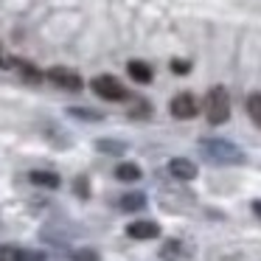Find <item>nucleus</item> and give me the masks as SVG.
I'll return each instance as SVG.
<instances>
[{"mask_svg": "<svg viewBox=\"0 0 261 261\" xmlns=\"http://www.w3.org/2000/svg\"><path fill=\"white\" fill-rule=\"evenodd\" d=\"M199 154L211 166H244L247 154L227 138H199Z\"/></svg>", "mask_w": 261, "mask_h": 261, "instance_id": "nucleus-1", "label": "nucleus"}, {"mask_svg": "<svg viewBox=\"0 0 261 261\" xmlns=\"http://www.w3.org/2000/svg\"><path fill=\"white\" fill-rule=\"evenodd\" d=\"M202 110H205V118H208V124H225L227 118H230V96H227V90L222 85L211 87L208 93H205V101H202Z\"/></svg>", "mask_w": 261, "mask_h": 261, "instance_id": "nucleus-2", "label": "nucleus"}, {"mask_svg": "<svg viewBox=\"0 0 261 261\" xmlns=\"http://www.w3.org/2000/svg\"><path fill=\"white\" fill-rule=\"evenodd\" d=\"M90 87L98 98H104V101H126V98H129L126 87L121 85L115 76H96V79L90 82Z\"/></svg>", "mask_w": 261, "mask_h": 261, "instance_id": "nucleus-3", "label": "nucleus"}, {"mask_svg": "<svg viewBox=\"0 0 261 261\" xmlns=\"http://www.w3.org/2000/svg\"><path fill=\"white\" fill-rule=\"evenodd\" d=\"M169 113L174 115V118H180V121L194 118V115L199 113V101H197V96H194V93H188V90L177 93V96L169 101Z\"/></svg>", "mask_w": 261, "mask_h": 261, "instance_id": "nucleus-4", "label": "nucleus"}, {"mask_svg": "<svg viewBox=\"0 0 261 261\" xmlns=\"http://www.w3.org/2000/svg\"><path fill=\"white\" fill-rule=\"evenodd\" d=\"M45 76H48V82H54L57 87L70 90V93H76V90H82V87H85L82 76L76 73V70H70V68H51Z\"/></svg>", "mask_w": 261, "mask_h": 261, "instance_id": "nucleus-5", "label": "nucleus"}, {"mask_svg": "<svg viewBox=\"0 0 261 261\" xmlns=\"http://www.w3.org/2000/svg\"><path fill=\"white\" fill-rule=\"evenodd\" d=\"M166 171H169L171 177H177V180H182V182L197 180V174H199L194 160H188V158H171L169 163H166Z\"/></svg>", "mask_w": 261, "mask_h": 261, "instance_id": "nucleus-6", "label": "nucleus"}, {"mask_svg": "<svg viewBox=\"0 0 261 261\" xmlns=\"http://www.w3.org/2000/svg\"><path fill=\"white\" fill-rule=\"evenodd\" d=\"M126 236L135 239V242H149V239H158L160 236V225L158 222H149V219H138L126 225Z\"/></svg>", "mask_w": 261, "mask_h": 261, "instance_id": "nucleus-7", "label": "nucleus"}, {"mask_svg": "<svg viewBox=\"0 0 261 261\" xmlns=\"http://www.w3.org/2000/svg\"><path fill=\"white\" fill-rule=\"evenodd\" d=\"M126 73L132 76V82H138V85H149V82L154 79V70L149 62H141V59H132L129 65H126Z\"/></svg>", "mask_w": 261, "mask_h": 261, "instance_id": "nucleus-8", "label": "nucleus"}, {"mask_svg": "<svg viewBox=\"0 0 261 261\" xmlns=\"http://www.w3.org/2000/svg\"><path fill=\"white\" fill-rule=\"evenodd\" d=\"M93 146H96L101 154H126L129 143L118 141V138H96V141H93Z\"/></svg>", "mask_w": 261, "mask_h": 261, "instance_id": "nucleus-9", "label": "nucleus"}, {"mask_svg": "<svg viewBox=\"0 0 261 261\" xmlns=\"http://www.w3.org/2000/svg\"><path fill=\"white\" fill-rule=\"evenodd\" d=\"M118 208L126 211V214H135V211H143L146 208V194L143 191H129L118 199Z\"/></svg>", "mask_w": 261, "mask_h": 261, "instance_id": "nucleus-10", "label": "nucleus"}, {"mask_svg": "<svg viewBox=\"0 0 261 261\" xmlns=\"http://www.w3.org/2000/svg\"><path fill=\"white\" fill-rule=\"evenodd\" d=\"M29 180L34 186H42V188H59V174L57 171H45V169H37V171H29Z\"/></svg>", "mask_w": 261, "mask_h": 261, "instance_id": "nucleus-11", "label": "nucleus"}, {"mask_svg": "<svg viewBox=\"0 0 261 261\" xmlns=\"http://www.w3.org/2000/svg\"><path fill=\"white\" fill-rule=\"evenodd\" d=\"M141 177H143V171L138 163H118L115 166V180H121V182H135Z\"/></svg>", "mask_w": 261, "mask_h": 261, "instance_id": "nucleus-12", "label": "nucleus"}, {"mask_svg": "<svg viewBox=\"0 0 261 261\" xmlns=\"http://www.w3.org/2000/svg\"><path fill=\"white\" fill-rule=\"evenodd\" d=\"M68 115L70 118H79V121H104V113H98V110H90V107H68Z\"/></svg>", "mask_w": 261, "mask_h": 261, "instance_id": "nucleus-13", "label": "nucleus"}, {"mask_svg": "<svg viewBox=\"0 0 261 261\" xmlns=\"http://www.w3.org/2000/svg\"><path fill=\"white\" fill-rule=\"evenodd\" d=\"M14 68H20V73H23L25 82H31V85H40L42 82V73L34 68L31 62H23V59H14Z\"/></svg>", "mask_w": 261, "mask_h": 261, "instance_id": "nucleus-14", "label": "nucleus"}, {"mask_svg": "<svg viewBox=\"0 0 261 261\" xmlns=\"http://www.w3.org/2000/svg\"><path fill=\"white\" fill-rule=\"evenodd\" d=\"M182 253V242L180 239H171V242H166L163 247H160V258L163 261H177Z\"/></svg>", "mask_w": 261, "mask_h": 261, "instance_id": "nucleus-15", "label": "nucleus"}, {"mask_svg": "<svg viewBox=\"0 0 261 261\" xmlns=\"http://www.w3.org/2000/svg\"><path fill=\"white\" fill-rule=\"evenodd\" d=\"M247 115L253 118L255 126H261V93H250L247 96Z\"/></svg>", "mask_w": 261, "mask_h": 261, "instance_id": "nucleus-16", "label": "nucleus"}, {"mask_svg": "<svg viewBox=\"0 0 261 261\" xmlns=\"http://www.w3.org/2000/svg\"><path fill=\"white\" fill-rule=\"evenodd\" d=\"M73 194H76L79 199H90V180H87L85 174H79V177L73 180Z\"/></svg>", "mask_w": 261, "mask_h": 261, "instance_id": "nucleus-17", "label": "nucleus"}, {"mask_svg": "<svg viewBox=\"0 0 261 261\" xmlns=\"http://www.w3.org/2000/svg\"><path fill=\"white\" fill-rule=\"evenodd\" d=\"M70 258L73 261H101V255H98V250H93V247H82V250H73Z\"/></svg>", "mask_w": 261, "mask_h": 261, "instance_id": "nucleus-18", "label": "nucleus"}, {"mask_svg": "<svg viewBox=\"0 0 261 261\" xmlns=\"http://www.w3.org/2000/svg\"><path fill=\"white\" fill-rule=\"evenodd\" d=\"M17 261H45L42 250H20L17 247Z\"/></svg>", "mask_w": 261, "mask_h": 261, "instance_id": "nucleus-19", "label": "nucleus"}, {"mask_svg": "<svg viewBox=\"0 0 261 261\" xmlns=\"http://www.w3.org/2000/svg\"><path fill=\"white\" fill-rule=\"evenodd\" d=\"M169 68H171V73H177V76L191 73V62H188V59H171Z\"/></svg>", "mask_w": 261, "mask_h": 261, "instance_id": "nucleus-20", "label": "nucleus"}, {"mask_svg": "<svg viewBox=\"0 0 261 261\" xmlns=\"http://www.w3.org/2000/svg\"><path fill=\"white\" fill-rule=\"evenodd\" d=\"M0 261H17V247L3 244V247H0Z\"/></svg>", "mask_w": 261, "mask_h": 261, "instance_id": "nucleus-21", "label": "nucleus"}, {"mask_svg": "<svg viewBox=\"0 0 261 261\" xmlns=\"http://www.w3.org/2000/svg\"><path fill=\"white\" fill-rule=\"evenodd\" d=\"M132 115H146L149 118V115H152V107H149L146 101H138V110H132Z\"/></svg>", "mask_w": 261, "mask_h": 261, "instance_id": "nucleus-22", "label": "nucleus"}, {"mask_svg": "<svg viewBox=\"0 0 261 261\" xmlns=\"http://www.w3.org/2000/svg\"><path fill=\"white\" fill-rule=\"evenodd\" d=\"M0 68H14V59H9L3 54V45H0Z\"/></svg>", "mask_w": 261, "mask_h": 261, "instance_id": "nucleus-23", "label": "nucleus"}, {"mask_svg": "<svg viewBox=\"0 0 261 261\" xmlns=\"http://www.w3.org/2000/svg\"><path fill=\"white\" fill-rule=\"evenodd\" d=\"M250 208H253V214L261 219V199H253V205H250Z\"/></svg>", "mask_w": 261, "mask_h": 261, "instance_id": "nucleus-24", "label": "nucleus"}]
</instances>
